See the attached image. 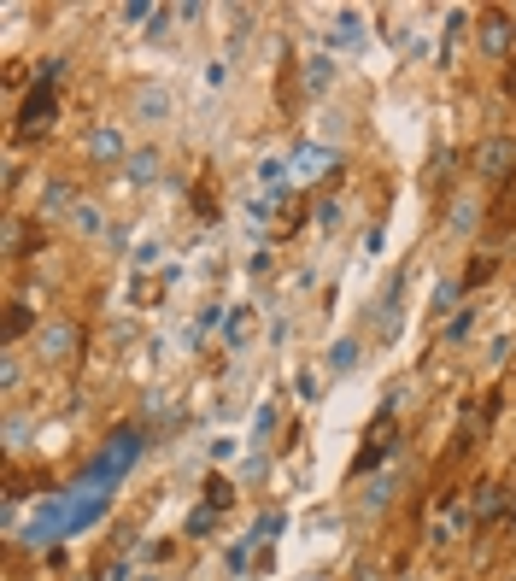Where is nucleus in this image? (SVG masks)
Masks as SVG:
<instances>
[{"mask_svg":"<svg viewBox=\"0 0 516 581\" xmlns=\"http://www.w3.org/2000/svg\"><path fill=\"white\" fill-rule=\"evenodd\" d=\"M475 170H481L487 183H504V176L516 170V135H487L481 153H475Z\"/></svg>","mask_w":516,"mask_h":581,"instance_id":"obj_1","label":"nucleus"},{"mask_svg":"<svg viewBox=\"0 0 516 581\" xmlns=\"http://www.w3.org/2000/svg\"><path fill=\"white\" fill-rule=\"evenodd\" d=\"M59 118V100L53 88H36V94L24 100V112H18V135H36V129H47Z\"/></svg>","mask_w":516,"mask_h":581,"instance_id":"obj_2","label":"nucleus"},{"mask_svg":"<svg viewBox=\"0 0 516 581\" xmlns=\"http://www.w3.org/2000/svg\"><path fill=\"white\" fill-rule=\"evenodd\" d=\"M83 159H94V165H129V153H124V135H118L112 124H100L94 135L83 142Z\"/></svg>","mask_w":516,"mask_h":581,"instance_id":"obj_3","label":"nucleus"},{"mask_svg":"<svg viewBox=\"0 0 516 581\" xmlns=\"http://www.w3.org/2000/svg\"><path fill=\"white\" fill-rule=\"evenodd\" d=\"M511 42H516V29H511V18H504V12H487V18H481V47H487L493 59L511 53Z\"/></svg>","mask_w":516,"mask_h":581,"instance_id":"obj_4","label":"nucleus"},{"mask_svg":"<svg viewBox=\"0 0 516 581\" xmlns=\"http://www.w3.org/2000/svg\"><path fill=\"white\" fill-rule=\"evenodd\" d=\"M135 112L147 118V124H165V118H170V94H165V88H153V83L135 88Z\"/></svg>","mask_w":516,"mask_h":581,"instance_id":"obj_5","label":"nucleus"},{"mask_svg":"<svg viewBox=\"0 0 516 581\" xmlns=\"http://www.w3.org/2000/svg\"><path fill=\"white\" fill-rule=\"evenodd\" d=\"M70 340H77V329H70V323H47V329H36V347H42L47 358H65V353H70Z\"/></svg>","mask_w":516,"mask_h":581,"instance_id":"obj_6","label":"nucleus"},{"mask_svg":"<svg viewBox=\"0 0 516 581\" xmlns=\"http://www.w3.org/2000/svg\"><path fill=\"white\" fill-rule=\"evenodd\" d=\"M124 176H129V183H135V188H147V183H153V176H159V153H153V147H141V153H129Z\"/></svg>","mask_w":516,"mask_h":581,"instance_id":"obj_7","label":"nucleus"},{"mask_svg":"<svg viewBox=\"0 0 516 581\" xmlns=\"http://www.w3.org/2000/svg\"><path fill=\"white\" fill-rule=\"evenodd\" d=\"M293 165H299V176H323V170H335V153H329V147H299V159H293Z\"/></svg>","mask_w":516,"mask_h":581,"instance_id":"obj_8","label":"nucleus"},{"mask_svg":"<svg viewBox=\"0 0 516 581\" xmlns=\"http://www.w3.org/2000/svg\"><path fill=\"white\" fill-rule=\"evenodd\" d=\"M329 83H335V59H311V65H306V88H311V94H323Z\"/></svg>","mask_w":516,"mask_h":581,"instance_id":"obj_9","label":"nucleus"},{"mask_svg":"<svg viewBox=\"0 0 516 581\" xmlns=\"http://www.w3.org/2000/svg\"><path fill=\"white\" fill-rule=\"evenodd\" d=\"M70 224H77V235H100V229H106V217H100V206H83V200H77V206H70Z\"/></svg>","mask_w":516,"mask_h":581,"instance_id":"obj_10","label":"nucleus"},{"mask_svg":"<svg viewBox=\"0 0 516 581\" xmlns=\"http://www.w3.org/2000/svg\"><path fill=\"white\" fill-rule=\"evenodd\" d=\"M65 206H77V200H70V183H47V194H42V212H47V217H59Z\"/></svg>","mask_w":516,"mask_h":581,"instance_id":"obj_11","label":"nucleus"},{"mask_svg":"<svg viewBox=\"0 0 516 581\" xmlns=\"http://www.w3.org/2000/svg\"><path fill=\"white\" fill-rule=\"evenodd\" d=\"M452 229H475V200H458V206H452Z\"/></svg>","mask_w":516,"mask_h":581,"instance_id":"obj_12","label":"nucleus"},{"mask_svg":"<svg viewBox=\"0 0 516 581\" xmlns=\"http://www.w3.org/2000/svg\"><path fill=\"white\" fill-rule=\"evenodd\" d=\"M499 505H504V499H499V487H481V499H475V511H481V517H499Z\"/></svg>","mask_w":516,"mask_h":581,"instance_id":"obj_13","label":"nucleus"},{"mask_svg":"<svg viewBox=\"0 0 516 581\" xmlns=\"http://www.w3.org/2000/svg\"><path fill=\"white\" fill-rule=\"evenodd\" d=\"M317 224L323 229H340V206H335V200H323V206H317Z\"/></svg>","mask_w":516,"mask_h":581,"instance_id":"obj_14","label":"nucleus"},{"mask_svg":"<svg viewBox=\"0 0 516 581\" xmlns=\"http://www.w3.org/2000/svg\"><path fill=\"white\" fill-rule=\"evenodd\" d=\"M24 329H29V312H24V306H12V312H6V335H24Z\"/></svg>","mask_w":516,"mask_h":581,"instance_id":"obj_15","label":"nucleus"},{"mask_svg":"<svg viewBox=\"0 0 516 581\" xmlns=\"http://www.w3.org/2000/svg\"><path fill=\"white\" fill-rule=\"evenodd\" d=\"M352 358H358V347H352V340H340V347H335V358H329V364H335V370H352Z\"/></svg>","mask_w":516,"mask_h":581,"instance_id":"obj_16","label":"nucleus"},{"mask_svg":"<svg viewBox=\"0 0 516 581\" xmlns=\"http://www.w3.org/2000/svg\"><path fill=\"white\" fill-rule=\"evenodd\" d=\"M452 299H458V282H440V294H434V312H452Z\"/></svg>","mask_w":516,"mask_h":581,"instance_id":"obj_17","label":"nucleus"},{"mask_svg":"<svg viewBox=\"0 0 516 581\" xmlns=\"http://www.w3.org/2000/svg\"><path fill=\"white\" fill-rule=\"evenodd\" d=\"M470 323H475V317H470V312H463V317H452V329H446V340H463V335H470Z\"/></svg>","mask_w":516,"mask_h":581,"instance_id":"obj_18","label":"nucleus"},{"mask_svg":"<svg viewBox=\"0 0 516 581\" xmlns=\"http://www.w3.org/2000/svg\"><path fill=\"white\" fill-rule=\"evenodd\" d=\"M141 581H159V576H141Z\"/></svg>","mask_w":516,"mask_h":581,"instance_id":"obj_19","label":"nucleus"}]
</instances>
